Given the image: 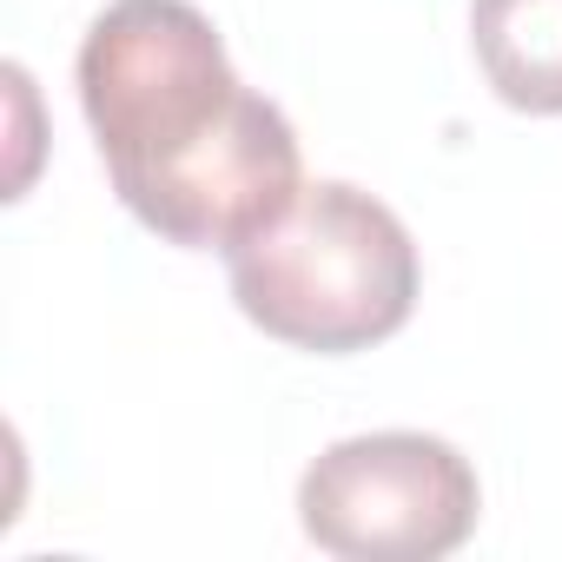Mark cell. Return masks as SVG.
Segmentation results:
<instances>
[{
    "mask_svg": "<svg viewBox=\"0 0 562 562\" xmlns=\"http://www.w3.org/2000/svg\"><path fill=\"white\" fill-rule=\"evenodd\" d=\"M238 312L292 351L345 358L397 338L417 305V245L404 218L345 186H305L271 225L225 251Z\"/></svg>",
    "mask_w": 562,
    "mask_h": 562,
    "instance_id": "obj_2",
    "label": "cell"
},
{
    "mask_svg": "<svg viewBox=\"0 0 562 562\" xmlns=\"http://www.w3.org/2000/svg\"><path fill=\"white\" fill-rule=\"evenodd\" d=\"M476 67L516 113H562V0H476Z\"/></svg>",
    "mask_w": 562,
    "mask_h": 562,
    "instance_id": "obj_4",
    "label": "cell"
},
{
    "mask_svg": "<svg viewBox=\"0 0 562 562\" xmlns=\"http://www.w3.org/2000/svg\"><path fill=\"white\" fill-rule=\"evenodd\" d=\"M476 509L470 457L424 430L345 437L299 483L305 536L345 562H437L470 542Z\"/></svg>",
    "mask_w": 562,
    "mask_h": 562,
    "instance_id": "obj_3",
    "label": "cell"
},
{
    "mask_svg": "<svg viewBox=\"0 0 562 562\" xmlns=\"http://www.w3.org/2000/svg\"><path fill=\"white\" fill-rule=\"evenodd\" d=\"M80 113L120 205L186 251H232L305 192L299 133L192 0H113L80 41Z\"/></svg>",
    "mask_w": 562,
    "mask_h": 562,
    "instance_id": "obj_1",
    "label": "cell"
}]
</instances>
